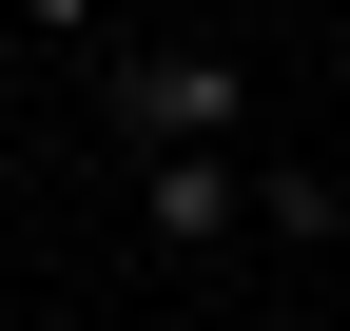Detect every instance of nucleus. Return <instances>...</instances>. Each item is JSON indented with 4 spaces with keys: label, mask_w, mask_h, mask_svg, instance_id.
I'll list each match as a JSON object with an SVG mask.
<instances>
[{
    "label": "nucleus",
    "mask_w": 350,
    "mask_h": 331,
    "mask_svg": "<svg viewBox=\"0 0 350 331\" xmlns=\"http://www.w3.org/2000/svg\"><path fill=\"white\" fill-rule=\"evenodd\" d=\"M117 20V0H20V39H98Z\"/></svg>",
    "instance_id": "obj_4"
},
{
    "label": "nucleus",
    "mask_w": 350,
    "mask_h": 331,
    "mask_svg": "<svg viewBox=\"0 0 350 331\" xmlns=\"http://www.w3.org/2000/svg\"><path fill=\"white\" fill-rule=\"evenodd\" d=\"M137 234H156L175 273L234 254V234H253V156H137Z\"/></svg>",
    "instance_id": "obj_2"
},
{
    "label": "nucleus",
    "mask_w": 350,
    "mask_h": 331,
    "mask_svg": "<svg viewBox=\"0 0 350 331\" xmlns=\"http://www.w3.org/2000/svg\"><path fill=\"white\" fill-rule=\"evenodd\" d=\"M98 117H117L137 156H234L253 59H214V39H175V59H98Z\"/></svg>",
    "instance_id": "obj_1"
},
{
    "label": "nucleus",
    "mask_w": 350,
    "mask_h": 331,
    "mask_svg": "<svg viewBox=\"0 0 350 331\" xmlns=\"http://www.w3.org/2000/svg\"><path fill=\"white\" fill-rule=\"evenodd\" d=\"M253 234H292V254L350 234V176H292V156H273V176H253Z\"/></svg>",
    "instance_id": "obj_3"
}]
</instances>
